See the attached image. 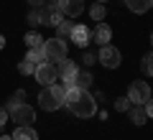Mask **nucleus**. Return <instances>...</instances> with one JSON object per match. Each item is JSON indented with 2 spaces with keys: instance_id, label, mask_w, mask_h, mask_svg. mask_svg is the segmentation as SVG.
<instances>
[{
  "instance_id": "obj_1",
  "label": "nucleus",
  "mask_w": 153,
  "mask_h": 140,
  "mask_svg": "<svg viewBox=\"0 0 153 140\" xmlns=\"http://www.w3.org/2000/svg\"><path fill=\"white\" fill-rule=\"evenodd\" d=\"M64 104L76 115V117H92V115L97 112V102H94V97L89 94L87 89H71V92H66Z\"/></svg>"
},
{
  "instance_id": "obj_2",
  "label": "nucleus",
  "mask_w": 153,
  "mask_h": 140,
  "mask_svg": "<svg viewBox=\"0 0 153 140\" xmlns=\"http://www.w3.org/2000/svg\"><path fill=\"white\" fill-rule=\"evenodd\" d=\"M64 97H66V89L61 84H49L41 94H38V104H41V110H46V112H54V110H59L61 104H64Z\"/></svg>"
},
{
  "instance_id": "obj_3",
  "label": "nucleus",
  "mask_w": 153,
  "mask_h": 140,
  "mask_svg": "<svg viewBox=\"0 0 153 140\" xmlns=\"http://www.w3.org/2000/svg\"><path fill=\"white\" fill-rule=\"evenodd\" d=\"M8 112H10V117L16 120V122H21V125H28V122L36 120V110H33L31 104H26V102H16V99H10Z\"/></svg>"
},
{
  "instance_id": "obj_4",
  "label": "nucleus",
  "mask_w": 153,
  "mask_h": 140,
  "mask_svg": "<svg viewBox=\"0 0 153 140\" xmlns=\"http://www.w3.org/2000/svg\"><path fill=\"white\" fill-rule=\"evenodd\" d=\"M44 59L51 61V64L66 59V43H64V38H49V41H44Z\"/></svg>"
},
{
  "instance_id": "obj_5",
  "label": "nucleus",
  "mask_w": 153,
  "mask_h": 140,
  "mask_svg": "<svg viewBox=\"0 0 153 140\" xmlns=\"http://www.w3.org/2000/svg\"><path fill=\"white\" fill-rule=\"evenodd\" d=\"M128 99H130V104H146V102H151V87H148L146 81H133L130 89H128Z\"/></svg>"
},
{
  "instance_id": "obj_6",
  "label": "nucleus",
  "mask_w": 153,
  "mask_h": 140,
  "mask_svg": "<svg viewBox=\"0 0 153 140\" xmlns=\"http://www.w3.org/2000/svg\"><path fill=\"white\" fill-rule=\"evenodd\" d=\"M33 74H36V81H41L44 87H49V84L56 81V64L44 61V64H38L36 69H33Z\"/></svg>"
},
{
  "instance_id": "obj_7",
  "label": "nucleus",
  "mask_w": 153,
  "mask_h": 140,
  "mask_svg": "<svg viewBox=\"0 0 153 140\" xmlns=\"http://www.w3.org/2000/svg\"><path fill=\"white\" fill-rule=\"evenodd\" d=\"M97 61L102 66H107V69H115V66H120V51L115 49V46H110V43H105L102 49H100Z\"/></svg>"
},
{
  "instance_id": "obj_8",
  "label": "nucleus",
  "mask_w": 153,
  "mask_h": 140,
  "mask_svg": "<svg viewBox=\"0 0 153 140\" xmlns=\"http://www.w3.org/2000/svg\"><path fill=\"white\" fill-rule=\"evenodd\" d=\"M56 8H59L61 16L66 18H76L84 10V0H56Z\"/></svg>"
},
{
  "instance_id": "obj_9",
  "label": "nucleus",
  "mask_w": 153,
  "mask_h": 140,
  "mask_svg": "<svg viewBox=\"0 0 153 140\" xmlns=\"http://www.w3.org/2000/svg\"><path fill=\"white\" fill-rule=\"evenodd\" d=\"M69 36H71V41H74L76 46H87V43L92 41V31H89L87 26H71Z\"/></svg>"
},
{
  "instance_id": "obj_10",
  "label": "nucleus",
  "mask_w": 153,
  "mask_h": 140,
  "mask_svg": "<svg viewBox=\"0 0 153 140\" xmlns=\"http://www.w3.org/2000/svg\"><path fill=\"white\" fill-rule=\"evenodd\" d=\"M112 38V31H110V26H105V23H100L97 28H92V41H97L100 46H105V43Z\"/></svg>"
},
{
  "instance_id": "obj_11",
  "label": "nucleus",
  "mask_w": 153,
  "mask_h": 140,
  "mask_svg": "<svg viewBox=\"0 0 153 140\" xmlns=\"http://www.w3.org/2000/svg\"><path fill=\"white\" fill-rule=\"evenodd\" d=\"M71 79H74V87H76V89H89V87H92V81H94L89 71H76Z\"/></svg>"
},
{
  "instance_id": "obj_12",
  "label": "nucleus",
  "mask_w": 153,
  "mask_h": 140,
  "mask_svg": "<svg viewBox=\"0 0 153 140\" xmlns=\"http://www.w3.org/2000/svg\"><path fill=\"white\" fill-rule=\"evenodd\" d=\"M76 71H79V69H76V64H74V61H66V59H64V61L59 64V69H56V74H59L61 79H71V76H74Z\"/></svg>"
},
{
  "instance_id": "obj_13",
  "label": "nucleus",
  "mask_w": 153,
  "mask_h": 140,
  "mask_svg": "<svg viewBox=\"0 0 153 140\" xmlns=\"http://www.w3.org/2000/svg\"><path fill=\"white\" fill-rule=\"evenodd\" d=\"M13 140H38L36 130L28 127V125H21V127L16 130V135H13Z\"/></svg>"
},
{
  "instance_id": "obj_14",
  "label": "nucleus",
  "mask_w": 153,
  "mask_h": 140,
  "mask_svg": "<svg viewBox=\"0 0 153 140\" xmlns=\"http://www.w3.org/2000/svg\"><path fill=\"white\" fill-rule=\"evenodd\" d=\"M128 3V8H130L133 13H146L148 8L153 5V0H125Z\"/></svg>"
},
{
  "instance_id": "obj_15",
  "label": "nucleus",
  "mask_w": 153,
  "mask_h": 140,
  "mask_svg": "<svg viewBox=\"0 0 153 140\" xmlns=\"http://www.w3.org/2000/svg\"><path fill=\"white\" fill-rule=\"evenodd\" d=\"M26 61H31L33 66H38V64H44V46L41 49H28V56H26Z\"/></svg>"
},
{
  "instance_id": "obj_16",
  "label": "nucleus",
  "mask_w": 153,
  "mask_h": 140,
  "mask_svg": "<svg viewBox=\"0 0 153 140\" xmlns=\"http://www.w3.org/2000/svg\"><path fill=\"white\" fill-rule=\"evenodd\" d=\"M26 46L28 49H41L44 46V38L38 36L36 31H31V33H26Z\"/></svg>"
},
{
  "instance_id": "obj_17",
  "label": "nucleus",
  "mask_w": 153,
  "mask_h": 140,
  "mask_svg": "<svg viewBox=\"0 0 153 140\" xmlns=\"http://www.w3.org/2000/svg\"><path fill=\"white\" fill-rule=\"evenodd\" d=\"M128 112H130V120H133V122H135V125H143V122H146V120H148V115L143 112V110H138V104H135V107H130V110H128Z\"/></svg>"
},
{
  "instance_id": "obj_18",
  "label": "nucleus",
  "mask_w": 153,
  "mask_h": 140,
  "mask_svg": "<svg viewBox=\"0 0 153 140\" xmlns=\"http://www.w3.org/2000/svg\"><path fill=\"white\" fill-rule=\"evenodd\" d=\"M89 16H92V21H102V18L107 16V10H105L102 3H94V5L89 8Z\"/></svg>"
},
{
  "instance_id": "obj_19",
  "label": "nucleus",
  "mask_w": 153,
  "mask_h": 140,
  "mask_svg": "<svg viewBox=\"0 0 153 140\" xmlns=\"http://www.w3.org/2000/svg\"><path fill=\"white\" fill-rule=\"evenodd\" d=\"M115 107L120 110V112H128V110H130V99H128V97H117V102H115Z\"/></svg>"
},
{
  "instance_id": "obj_20",
  "label": "nucleus",
  "mask_w": 153,
  "mask_h": 140,
  "mask_svg": "<svg viewBox=\"0 0 153 140\" xmlns=\"http://www.w3.org/2000/svg\"><path fill=\"white\" fill-rule=\"evenodd\" d=\"M33 69H36V66H33L31 61H26V59H23L21 66H18V71H21V74H33Z\"/></svg>"
},
{
  "instance_id": "obj_21",
  "label": "nucleus",
  "mask_w": 153,
  "mask_h": 140,
  "mask_svg": "<svg viewBox=\"0 0 153 140\" xmlns=\"http://www.w3.org/2000/svg\"><path fill=\"white\" fill-rule=\"evenodd\" d=\"M84 64H87V66H92V64H97V54H94V51H87V54H84Z\"/></svg>"
},
{
  "instance_id": "obj_22",
  "label": "nucleus",
  "mask_w": 153,
  "mask_h": 140,
  "mask_svg": "<svg viewBox=\"0 0 153 140\" xmlns=\"http://www.w3.org/2000/svg\"><path fill=\"white\" fill-rule=\"evenodd\" d=\"M151 61H153V59H151V54H146V56H143V71H146L148 76H151V71H153V66H151Z\"/></svg>"
},
{
  "instance_id": "obj_23",
  "label": "nucleus",
  "mask_w": 153,
  "mask_h": 140,
  "mask_svg": "<svg viewBox=\"0 0 153 140\" xmlns=\"http://www.w3.org/2000/svg\"><path fill=\"white\" fill-rule=\"evenodd\" d=\"M56 28H59V33H61V36H69V31H71V23H69V21H61Z\"/></svg>"
},
{
  "instance_id": "obj_24",
  "label": "nucleus",
  "mask_w": 153,
  "mask_h": 140,
  "mask_svg": "<svg viewBox=\"0 0 153 140\" xmlns=\"http://www.w3.org/2000/svg\"><path fill=\"white\" fill-rule=\"evenodd\" d=\"M5 122H8V110H5V107H0V127H3Z\"/></svg>"
},
{
  "instance_id": "obj_25",
  "label": "nucleus",
  "mask_w": 153,
  "mask_h": 140,
  "mask_svg": "<svg viewBox=\"0 0 153 140\" xmlns=\"http://www.w3.org/2000/svg\"><path fill=\"white\" fill-rule=\"evenodd\" d=\"M31 5H44V0H28Z\"/></svg>"
},
{
  "instance_id": "obj_26",
  "label": "nucleus",
  "mask_w": 153,
  "mask_h": 140,
  "mask_svg": "<svg viewBox=\"0 0 153 140\" xmlns=\"http://www.w3.org/2000/svg\"><path fill=\"white\" fill-rule=\"evenodd\" d=\"M0 140H13V135H3V138H0Z\"/></svg>"
},
{
  "instance_id": "obj_27",
  "label": "nucleus",
  "mask_w": 153,
  "mask_h": 140,
  "mask_svg": "<svg viewBox=\"0 0 153 140\" xmlns=\"http://www.w3.org/2000/svg\"><path fill=\"white\" fill-rule=\"evenodd\" d=\"M3 46H5V38H3V36H0V49H3Z\"/></svg>"
},
{
  "instance_id": "obj_28",
  "label": "nucleus",
  "mask_w": 153,
  "mask_h": 140,
  "mask_svg": "<svg viewBox=\"0 0 153 140\" xmlns=\"http://www.w3.org/2000/svg\"><path fill=\"white\" fill-rule=\"evenodd\" d=\"M97 3H105V0H97Z\"/></svg>"
}]
</instances>
